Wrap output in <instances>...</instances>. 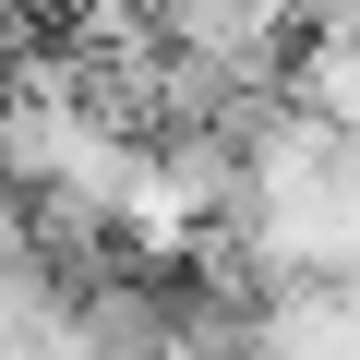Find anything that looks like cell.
Listing matches in <instances>:
<instances>
[{"label":"cell","instance_id":"6da1fadb","mask_svg":"<svg viewBox=\"0 0 360 360\" xmlns=\"http://www.w3.org/2000/svg\"><path fill=\"white\" fill-rule=\"evenodd\" d=\"M84 13H132V0H84Z\"/></svg>","mask_w":360,"mask_h":360}]
</instances>
